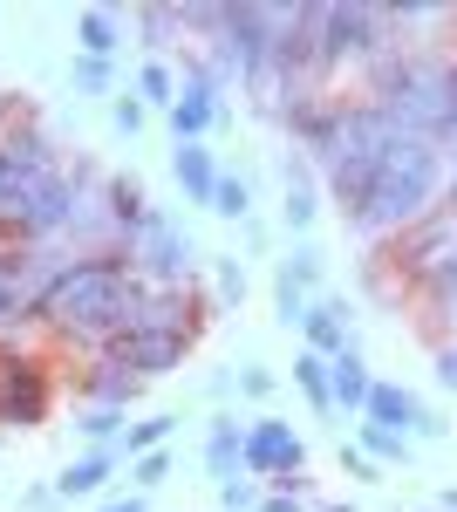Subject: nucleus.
I'll return each mask as SVG.
<instances>
[{"mask_svg":"<svg viewBox=\"0 0 457 512\" xmlns=\"http://www.w3.org/2000/svg\"><path fill=\"white\" fill-rule=\"evenodd\" d=\"M444 185V151L430 137H403L376 103L342 117V151L328 164V192L355 233H389L423 219V205Z\"/></svg>","mask_w":457,"mask_h":512,"instance_id":"obj_1","label":"nucleus"},{"mask_svg":"<svg viewBox=\"0 0 457 512\" xmlns=\"http://www.w3.org/2000/svg\"><path fill=\"white\" fill-rule=\"evenodd\" d=\"M35 315L55 321L62 335H89V342H103V335H130V328H137V315H144V287L123 274L116 253H96V260L62 267V274L41 287Z\"/></svg>","mask_w":457,"mask_h":512,"instance_id":"obj_2","label":"nucleus"},{"mask_svg":"<svg viewBox=\"0 0 457 512\" xmlns=\"http://www.w3.org/2000/svg\"><path fill=\"white\" fill-rule=\"evenodd\" d=\"M301 465H307V444L287 417H253L246 424V478H273V485L301 492Z\"/></svg>","mask_w":457,"mask_h":512,"instance_id":"obj_3","label":"nucleus"},{"mask_svg":"<svg viewBox=\"0 0 457 512\" xmlns=\"http://www.w3.org/2000/svg\"><path fill=\"white\" fill-rule=\"evenodd\" d=\"M219 35H226V62L246 82L273 69V35H280V7H219Z\"/></svg>","mask_w":457,"mask_h":512,"instance_id":"obj_4","label":"nucleus"},{"mask_svg":"<svg viewBox=\"0 0 457 512\" xmlns=\"http://www.w3.org/2000/svg\"><path fill=\"white\" fill-rule=\"evenodd\" d=\"M130 260H137L157 287H178V280H191V267H198V246H191V233L178 226V219L144 212V226H137V253H130Z\"/></svg>","mask_w":457,"mask_h":512,"instance_id":"obj_5","label":"nucleus"},{"mask_svg":"<svg viewBox=\"0 0 457 512\" xmlns=\"http://www.w3.org/2000/svg\"><path fill=\"white\" fill-rule=\"evenodd\" d=\"M191 349V328H164V321H137L130 335H116V369H130V376H164V369H178Z\"/></svg>","mask_w":457,"mask_h":512,"instance_id":"obj_6","label":"nucleus"},{"mask_svg":"<svg viewBox=\"0 0 457 512\" xmlns=\"http://www.w3.org/2000/svg\"><path fill=\"white\" fill-rule=\"evenodd\" d=\"M41 417H48V376H41V362L0 349V424L35 431Z\"/></svg>","mask_w":457,"mask_h":512,"instance_id":"obj_7","label":"nucleus"},{"mask_svg":"<svg viewBox=\"0 0 457 512\" xmlns=\"http://www.w3.org/2000/svg\"><path fill=\"white\" fill-rule=\"evenodd\" d=\"M376 48H382V7H348V0L321 7V62L328 69L348 55H376Z\"/></svg>","mask_w":457,"mask_h":512,"instance_id":"obj_8","label":"nucleus"},{"mask_svg":"<svg viewBox=\"0 0 457 512\" xmlns=\"http://www.w3.org/2000/svg\"><path fill=\"white\" fill-rule=\"evenodd\" d=\"M76 205H82V198H76V185H69V178H48V185H35V192L7 212V226H14V233H28V239L62 233V226L76 219Z\"/></svg>","mask_w":457,"mask_h":512,"instance_id":"obj_9","label":"nucleus"},{"mask_svg":"<svg viewBox=\"0 0 457 512\" xmlns=\"http://www.w3.org/2000/svg\"><path fill=\"white\" fill-rule=\"evenodd\" d=\"M362 424H382V431H403V437H437V431H444V424H437L403 383H376V390H369V410H362Z\"/></svg>","mask_w":457,"mask_h":512,"instance_id":"obj_10","label":"nucleus"},{"mask_svg":"<svg viewBox=\"0 0 457 512\" xmlns=\"http://www.w3.org/2000/svg\"><path fill=\"white\" fill-rule=\"evenodd\" d=\"M307 62H321V7H280V35H273V69L301 76Z\"/></svg>","mask_w":457,"mask_h":512,"instance_id":"obj_11","label":"nucleus"},{"mask_svg":"<svg viewBox=\"0 0 457 512\" xmlns=\"http://www.w3.org/2000/svg\"><path fill=\"white\" fill-rule=\"evenodd\" d=\"M212 123H219V82L185 76L178 103H171V130H178V144H205V130H212Z\"/></svg>","mask_w":457,"mask_h":512,"instance_id":"obj_12","label":"nucleus"},{"mask_svg":"<svg viewBox=\"0 0 457 512\" xmlns=\"http://www.w3.org/2000/svg\"><path fill=\"white\" fill-rule=\"evenodd\" d=\"M301 335H307V349L328 355V362H335L342 349H355V328H348V301H335V294H328V301H314V308H307V321H301Z\"/></svg>","mask_w":457,"mask_h":512,"instance_id":"obj_13","label":"nucleus"},{"mask_svg":"<svg viewBox=\"0 0 457 512\" xmlns=\"http://www.w3.org/2000/svg\"><path fill=\"white\" fill-rule=\"evenodd\" d=\"M205 472L232 485V478L246 472V431H239V417H212V431H205Z\"/></svg>","mask_w":457,"mask_h":512,"instance_id":"obj_14","label":"nucleus"},{"mask_svg":"<svg viewBox=\"0 0 457 512\" xmlns=\"http://www.w3.org/2000/svg\"><path fill=\"white\" fill-rule=\"evenodd\" d=\"M328 383H335V410H348V417H362V410H369L376 376H369L362 349H342V355H335V362H328Z\"/></svg>","mask_w":457,"mask_h":512,"instance_id":"obj_15","label":"nucleus"},{"mask_svg":"<svg viewBox=\"0 0 457 512\" xmlns=\"http://www.w3.org/2000/svg\"><path fill=\"white\" fill-rule=\"evenodd\" d=\"M171 178L185 185L191 205H212V198H219V164H212V151H205V144H178V158H171Z\"/></svg>","mask_w":457,"mask_h":512,"instance_id":"obj_16","label":"nucleus"},{"mask_svg":"<svg viewBox=\"0 0 457 512\" xmlns=\"http://www.w3.org/2000/svg\"><path fill=\"white\" fill-rule=\"evenodd\" d=\"M76 41H82L89 62H110L116 48H123V21H116L110 7H82L76 14Z\"/></svg>","mask_w":457,"mask_h":512,"instance_id":"obj_17","label":"nucleus"},{"mask_svg":"<svg viewBox=\"0 0 457 512\" xmlns=\"http://www.w3.org/2000/svg\"><path fill=\"white\" fill-rule=\"evenodd\" d=\"M116 472V458L110 451H82L69 472L55 478V499H89V492H103V478Z\"/></svg>","mask_w":457,"mask_h":512,"instance_id":"obj_18","label":"nucleus"},{"mask_svg":"<svg viewBox=\"0 0 457 512\" xmlns=\"http://www.w3.org/2000/svg\"><path fill=\"white\" fill-rule=\"evenodd\" d=\"M314 212H321V205H314V171L294 158V164H287V205H280V219H287V233H307Z\"/></svg>","mask_w":457,"mask_h":512,"instance_id":"obj_19","label":"nucleus"},{"mask_svg":"<svg viewBox=\"0 0 457 512\" xmlns=\"http://www.w3.org/2000/svg\"><path fill=\"white\" fill-rule=\"evenodd\" d=\"M294 383H301V396L321 410V417H335V383H328V355H314L301 349L294 355Z\"/></svg>","mask_w":457,"mask_h":512,"instance_id":"obj_20","label":"nucleus"},{"mask_svg":"<svg viewBox=\"0 0 457 512\" xmlns=\"http://www.w3.org/2000/svg\"><path fill=\"white\" fill-rule=\"evenodd\" d=\"M137 390H144V376H130V369H116V362H103V369L89 376V396H96L103 410H130Z\"/></svg>","mask_w":457,"mask_h":512,"instance_id":"obj_21","label":"nucleus"},{"mask_svg":"<svg viewBox=\"0 0 457 512\" xmlns=\"http://www.w3.org/2000/svg\"><path fill=\"white\" fill-rule=\"evenodd\" d=\"M110 212H116V226H130V233H137V226H144V212H151V205H144V185H137V178H110Z\"/></svg>","mask_w":457,"mask_h":512,"instance_id":"obj_22","label":"nucleus"},{"mask_svg":"<svg viewBox=\"0 0 457 512\" xmlns=\"http://www.w3.org/2000/svg\"><path fill=\"white\" fill-rule=\"evenodd\" d=\"M137 103H144V110H151V103L171 110V103H178V76H171L164 62H144V69H137Z\"/></svg>","mask_w":457,"mask_h":512,"instance_id":"obj_23","label":"nucleus"},{"mask_svg":"<svg viewBox=\"0 0 457 512\" xmlns=\"http://www.w3.org/2000/svg\"><path fill=\"white\" fill-rule=\"evenodd\" d=\"M273 308H280V328H301L314 301H307V287L294 274H273Z\"/></svg>","mask_w":457,"mask_h":512,"instance_id":"obj_24","label":"nucleus"},{"mask_svg":"<svg viewBox=\"0 0 457 512\" xmlns=\"http://www.w3.org/2000/svg\"><path fill=\"white\" fill-rule=\"evenodd\" d=\"M178 431V417H144V424H130L123 431V451L130 458H144V451H164V437Z\"/></svg>","mask_w":457,"mask_h":512,"instance_id":"obj_25","label":"nucleus"},{"mask_svg":"<svg viewBox=\"0 0 457 512\" xmlns=\"http://www.w3.org/2000/svg\"><path fill=\"white\" fill-rule=\"evenodd\" d=\"M355 444H362L369 458H389V465H403V458H410V437H403V431H382V424H362Z\"/></svg>","mask_w":457,"mask_h":512,"instance_id":"obj_26","label":"nucleus"},{"mask_svg":"<svg viewBox=\"0 0 457 512\" xmlns=\"http://www.w3.org/2000/svg\"><path fill=\"white\" fill-rule=\"evenodd\" d=\"M212 212H219V219H246V212H253V185H246V178H219Z\"/></svg>","mask_w":457,"mask_h":512,"instance_id":"obj_27","label":"nucleus"},{"mask_svg":"<svg viewBox=\"0 0 457 512\" xmlns=\"http://www.w3.org/2000/svg\"><path fill=\"white\" fill-rule=\"evenodd\" d=\"M76 431L89 437V444H110L116 431H130V417H123V410H103V403H96V410H89V417H82Z\"/></svg>","mask_w":457,"mask_h":512,"instance_id":"obj_28","label":"nucleus"},{"mask_svg":"<svg viewBox=\"0 0 457 512\" xmlns=\"http://www.w3.org/2000/svg\"><path fill=\"white\" fill-rule=\"evenodd\" d=\"M130 478H137V492H151L171 478V451H144V458H130Z\"/></svg>","mask_w":457,"mask_h":512,"instance_id":"obj_29","label":"nucleus"},{"mask_svg":"<svg viewBox=\"0 0 457 512\" xmlns=\"http://www.w3.org/2000/svg\"><path fill=\"white\" fill-rule=\"evenodd\" d=\"M137 28L151 41H164L171 28H185V7H137Z\"/></svg>","mask_w":457,"mask_h":512,"instance_id":"obj_30","label":"nucleus"},{"mask_svg":"<svg viewBox=\"0 0 457 512\" xmlns=\"http://www.w3.org/2000/svg\"><path fill=\"white\" fill-rule=\"evenodd\" d=\"M69 82H76L82 96H103V89H110V62H89V55H76V69H69Z\"/></svg>","mask_w":457,"mask_h":512,"instance_id":"obj_31","label":"nucleus"},{"mask_svg":"<svg viewBox=\"0 0 457 512\" xmlns=\"http://www.w3.org/2000/svg\"><path fill=\"white\" fill-rule=\"evenodd\" d=\"M219 499H226V512H260V485L253 478H232V485H219Z\"/></svg>","mask_w":457,"mask_h":512,"instance_id":"obj_32","label":"nucleus"},{"mask_svg":"<svg viewBox=\"0 0 457 512\" xmlns=\"http://www.w3.org/2000/svg\"><path fill=\"white\" fill-rule=\"evenodd\" d=\"M280 274H294V280H301V287H314V280H321V253H314V246H294Z\"/></svg>","mask_w":457,"mask_h":512,"instance_id":"obj_33","label":"nucleus"},{"mask_svg":"<svg viewBox=\"0 0 457 512\" xmlns=\"http://www.w3.org/2000/svg\"><path fill=\"white\" fill-rule=\"evenodd\" d=\"M219 301H226V308L246 301V267H239V260H219Z\"/></svg>","mask_w":457,"mask_h":512,"instance_id":"obj_34","label":"nucleus"},{"mask_svg":"<svg viewBox=\"0 0 457 512\" xmlns=\"http://www.w3.org/2000/svg\"><path fill=\"white\" fill-rule=\"evenodd\" d=\"M116 130H123V137H137V130H144V117H151V110H144V103H137V96H116Z\"/></svg>","mask_w":457,"mask_h":512,"instance_id":"obj_35","label":"nucleus"},{"mask_svg":"<svg viewBox=\"0 0 457 512\" xmlns=\"http://www.w3.org/2000/svg\"><path fill=\"white\" fill-rule=\"evenodd\" d=\"M239 396H273V369L246 362V369H239Z\"/></svg>","mask_w":457,"mask_h":512,"instance_id":"obj_36","label":"nucleus"},{"mask_svg":"<svg viewBox=\"0 0 457 512\" xmlns=\"http://www.w3.org/2000/svg\"><path fill=\"white\" fill-rule=\"evenodd\" d=\"M342 472L348 478H376V458H369L362 444H342Z\"/></svg>","mask_w":457,"mask_h":512,"instance_id":"obj_37","label":"nucleus"},{"mask_svg":"<svg viewBox=\"0 0 457 512\" xmlns=\"http://www.w3.org/2000/svg\"><path fill=\"white\" fill-rule=\"evenodd\" d=\"M14 315H21V287L0 274V321H14Z\"/></svg>","mask_w":457,"mask_h":512,"instance_id":"obj_38","label":"nucleus"},{"mask_svg":"<svg viewBox=\"0 0 457 512\" xmlns=\"http://www.w3.org/2000/svg\"><path fill=\"white\" fill-rule=\"evenodd\" d=\"M444 123L457 130V69H444Z\"/></svg>","mask_w":457,"mask_h":512,"instance_id":"obj_39","label":"nucleus"},{"mask_svg":"<svg viewBox=\"0 0 457 512\" xmlns=\"http://www.w3.org/2000/svg\"><path fill=\"white\" fill-rule=\"evenodd\" d=\"M437 383H444V390H457V349L437 355Z\"/></svg>","mask_w":457,"mask_h":512,"instance_id":"obj_40","label":"nucleus"},{"mask_svg":"<svg viewBox=\"0 0 457 512\" xmlns=\"http://www.w3.org/2000/svg\"><path fill=\"white\" fill-rule=\"evenodd\" d=\"M260 512H301V492H280V499H267Z\"/></svg>","mask_w":457,"mask_h":512,"instance_id":"obj_41","label":"nucleus"},{"mask_svg":"<svg viewBox=\"0 0 457 512\" xmlns=\"http://www.w3.org/2000/svg\"><path fill=\"white\" fill-rule=\"evenodd\" d=\"M410 512H457V492H444V506H410Z\"/></svg>","mask_w":457,"mask_h":512,"instance_id":"obj_42","label":"nucleus"},{"mask_svg":"<svg viewBox=\"0 0 457 512\" xmlns=\"http://www.w3.org/2000/svg\"><path fill=\"white\" fill-rule=\"evenodd\" d=\"M103 512H144V499H116V506H103Z\"/></svg>","mask_w":457,"mask_h":512,"instance_id":"obj_43","label":"nucleus"},{"mask_svg":"<svg viewBox=\"0 0 457 512\" xmlns=\"http://www.w3.org/2000/svg\"><path fill=\"white\" fill-rule=\"evenodd\" d=\"M321 512H355V506H348V499H342V506H321Z\"/></svg>","mask_w":457,"mask_h":512,"instance_id":"obj_44","label":"nucleus"},{"mask_svg":"<svg viewBox=\"0 0 457 512\" xmlns=\"http://www.w3.org/2000/svg\"><path fill=\"white\" fill-rule=\"evenodd\" d=\"M0 274H7V260H0Z\"/></svg>","mask_w":457,"mask_h":512,"instance_id":"obj_45","label":"nucleus"}]
</instances>
